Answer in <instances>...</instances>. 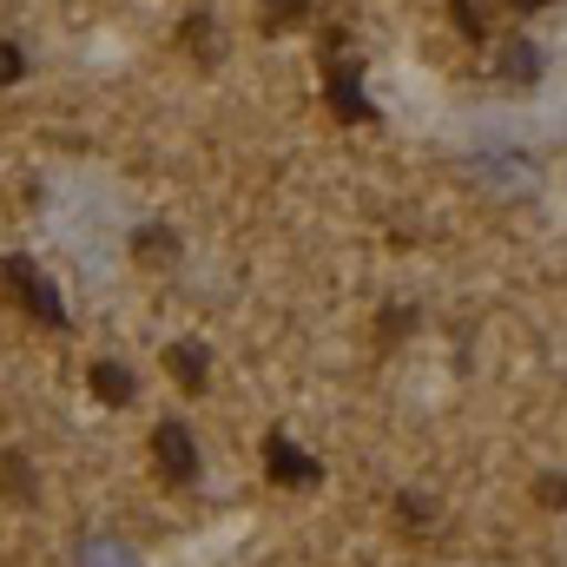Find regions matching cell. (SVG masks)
I'll return each instance as SVG.
<instances>
[{
    "label": "cell",
    "mask_w": 567,
    "mask_h": 567,
    "mask_svg": "<svg viewBox=\"0 0 567 567\" xmlns=\"http://www.w3.org/2000/svg\"><path fill=\"white\" fill-rule=\"evenodd\" d=\"M495 73H502V86H535V73H542V53H535V40H502V53H495Z\"/></svg>",
    "instance_id": "5"
},
{
    "label": "cell",
    "mask_w": 567,
    "mask_h": 567,
    "mask_svg": "<svg viewBox=\"0 0 567 567\" xmlns=\"http://www.w3.org/2000/svg\"><path fill=\"white\" fill-rule=\"evenodd\" d=\"M20 66H27V60H20V47H0V86H7V80H20Z\"/></svg>",
    "instance_id": "16"
},
{
    "label": "cell",
    "mask_w": 567,
    "mask_h": 567,
    "mask_svg": "<svg viewBox=\"0 0 567 567\" xmlns=\"http://www.w3.org/2000/svg\"><path fill=\"white\" fill-rule=\"evenodd\" d=\"M410 330H416V310H390V317L377 323V337H383V343H403Z\"/></svg>",
    "instance_id": "13"
},
{
    "label": "cell",
    "mask_w": 567,
    "mask_h": 567,
    "mask_svg": "<svg viewBox=\"0 0 567 567\" xmlns=\"http://www.w3.org/2000/svg\"><path fill=\"white\" fill-rule=\"evenodd\" d=\"M93 396L100 403H133V370L126 363H93Z\"/></svg>",
    "instance_id": "8"
},
{
    "label": "cell",
    "mask_w": 567,
    "mask_h": 567,
    "mask_svg": "<svg viewBox=\"0 0 567 567\" xmlns=\"http://www.w3.org/2000/svg\"><path fill=\"white\" fill-rule=\"evenodd\" d=\"M310 13V0H265V33H284Z\"/></svg>",
    "instance_id": "12"
},
{
    "label": "cell",
    "mask_w": 567,
    "mask_h": 567,
    "mask_svg": "<svg viewBox=\"0 0 567 567\" xmlns=\"http://www.w3.org/2000/svg\"><path fill=\"white\" fill-rule=\"evenodd\" d=\"M165 370L178 377V390H205V377H212V350H205V343H172V350H165Z\"/></svg>",
    "instance_id": "6"
},
{
    "label": "cell",
    "mask_w": 567,
    "mask_h": 567,
    "mask_svg": "<svg viewBox=\"0 0 567 567\" xmlns=\"http://www.w3.org/2000/svg\"><path fill=\"white\" fill-rule=\"evenodd\" d=\"M185 53H192L198 66H212V60L225 53V40L212 33V13H192V20H185Z\"/></svg>",
    "instance_id": "7"
},
{
    "label": "cell",
    "mask_w": 567,
    "mask_h": 567,
    "mask_svg": "<svg viewBox=\"0 0 567 567\" xmlns=\"http://www.w3.org/2000/svg\"><path fill=\"white\" fill-rule=\"evenodd\" d=\"M0 290L33 317V323H47V330H66V303H60V290L33 271V258H0Z\"/></svg>",
    "instance_id": "1"
},
{
    "label": "cell",
    "mask_w": 567,
    "mask_h": 567,
    "mask_svg": "<svg viewBox=\"0 0 567 567\" xmlns=\"http://www.w3.org/2000/svg\"><path fill=\"white\" fill-rule=\"evenodd\" d=\"M535 502L542 508H567V475H542L535 482Z\"/></svg>",
    "instance_id": "15"
},
{
    "label": "cell",
    "mask_w": 567,
    "mask_h": 567,
    "mask_svg": "<svg viewBox=\"0 0 567 567\" xmlns=\"http://www.w3.org/2000/svg\"><path fill=\"white\" fill-rule=\"evenodd\" d=\"M178 258V238L165 231V225H145L140 231V265H172Z\"/></svg>",
    "instance_id": "10"
},
{
    "label": "cell",
    "mask_w": 567,
    "mask_h": 567,
    "mask_svg": "<svg viewBox=\"0 0 567 567\" xmlns=\"http://www.w3.org/2000/svg\"><path fill=\"white\" fill-rule=\"evenodd\" d=\"M152 462H158V475H165L172 488H192V482H198V442H192V429L158 423V435H152Z\"/></svg>",
    "instance_id": "2"
},
{
    "label": "cell",
    "mask_w": 567,
    "mask_h": 567,
    "mask_svg": "<svg viewBox=\"0 0 567 567\" xmlns=\"http://www.w3.org/2000/svg\"><path fill=\"white\" fill-rule=\"evenodd\" d=\"M323 100H330V113L343 120V126H363L377 106L363 100V80H357V60H337V66H323Z\"/></svg>",
    "instance_id": "4"
},
{
    "label": "cell",
    "mask_w": 567,
    "mask_h": 567,
    "mask_svg": "<svg viewBox=\"0 0 567 567\" xmlns=\"http://www.w3.org/2000/svg\"><path fill=\"white\" fill-rule=\"evenodd\" d=\"M508 7H548V0H508Z\"/></svg>",
    "instance_id": "17"
},
{
    "label": "cell",
    "mask_w": 567,
    "mask_h": 567,
    "mask_svg": "<svg viewBox=\"0 0 567 567\" xmlns=\"http://www.w3.org/2000/svg\"><path fill=\"white\" fill-rule=\"evenodd\" d=\"M396 522H403L410 535H429V528H435V502H429V495H403V502H396Z\"/></svg>",
    "instance_id": "11"
},
{
    "label": "cell",
    "mask_w": 567,
    "mask_h": 567,
    "mask_svg": "<svg viewBox=\"0 0 567 567\" xmlns=\"http://www.w3.org/2000/svg\"><path fill=\"white\" fill-rule=\"evenodd\" d=\"M265 475L278 488H317L323 482V462H310L290 435H265Z\"/></svg>",
    "instance_id": "3"
},
{
    "label": "cell",
    "mask_w": 567,
    "mask_h": 567,
    "mask_svg": "<svg viewBox=\"0 0 567 567\" xmlns=\"http://www.w3.org/2000/svg\"><path fill=\"white\" fill-rule=\"evenodd\" d=\"M449 13H455V27H462L468 40H482V33L495 27V13H502V0H449Z\"/></svg>",
    "instance_id": "9"
},
{
    "label": "cell",
    "mask_w": 567,
    "mask_h": 567,
    "mask_svg": "<svg viewBox=\"0 0 567 567\" xmlns=\"http://www.w3.org/2000/svg\"><path fill=\"white\" fill-rule=\"evenodd\" d=\"M0 482H13V502H33V475H27V462H20V455H7Z\"/></svg>",
    "instance_id": "14"
}]
</instances>
